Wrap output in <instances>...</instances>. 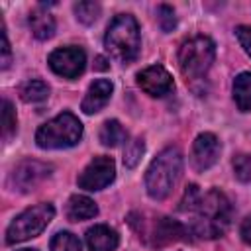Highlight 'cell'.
I'll return each mask as SVG.
<instances>
[{
    "label": "cell",
    "mask_w": 251,
    "mask_h": 251,
    "mask_svg": "<svg viewBox=\"0 0 251 251\" xmlns=\"http://www.w3.org/2000/svg\"><path fill=\"white\" fill-rule=\"evenodd\" d=\"M2 137L4 141H10L12 135H16V129H18V118H16V110L12 106L10 100H4L2 102Z\"/></svg>",
    "instance_id": "44dd1931"
},
{
    "label": "cell",
    "mask_w": 251,
    "mask_h": 251,
    "mask_svg": "<svg viewBox=\"0 0 251 251\" xmlns=\"http://www.w3.org/2000/svg\"><path fill=\"white\" fill-rule=\"evenodd\" d=\"M53 167L41 161H22L10 175V186L18 192H29L33 190L37 184H41L49 175H51Z\"/></svg>",
    "instance_id": "ba28073f"
},
{
    "label": "cell",
    "mask_w": 251,
    "mask_h": 251,
    "mask_svg": "<svg viewBox=\"0 0 251 251\" xmlns=\"http://www.w3.org/2000/svg\"><path fill=\"white\" fill-rule=\"evenodd\" d=\"M180 212L190 216L188 231L208 239L224 235L231 220V204L227 196L216 188L202 194L196 184L186 188L180 202Z\"/></svg>",
    "instance_id": "6da1fadb"
},
{
    "label": "cell",
    "mask_w": 251,
    "mask_h": 251,
    "mask_svg": "<svg viewBox=\"0 0 251 251\" xmlns=\"http://www.w3.org/2000/svg\"><path fill=\"white\" fill-rule=\"evenodd\" d=\"M20 251H35V249H20Z\"/></svg>",
    "instance_id": "f546056e"
},
{
    "label": "cell",
    "mask_w": 251,
    "mask_h": 251,
    "mask_svg": "<svg viewBox=\"0 0 251 251\" xmlns=\"http://www.w3.org/2000/svg\"><path fill=\"white\" fill-rule=\"evenodd\" d=\"M51 251H82V245L75 233L57 231L51 239Z\"/></svg>",
    "instance_id": "ffe728a7"
},
{
    "label": "cell",
    "mask_w": 251,
    "mask_h": 251,
    "mask_svg": "<svg viewBox=\"0 0 251 251\" xmlns=\"http://www.w3.org/2000/svg\"><path fill=\"white\" fill-rule=\"evenodd\" d=\"M114 178H116V165H114V159H112V157H106V155H98V157H94V159L84 167V171L78 175L76 182H78L80 188L94 192V190L106 188Z\"/></svg>",
    "instance_id": "52a82bcc"
},
{
    "label": "cell",
    "mask_w": 251,
    "mask_h": 251,
    "mask_svg": "<svg viewBox=\"0 0 251 251\" xmlns=\"http://www.w3.org/2000/svg\"><path fill=\"white\" fill-rule=\"evenodd\" d=\"M0 35H2V69H6L10 65V43H8V35H6L4 25L0 29Z\"/></svg>",
    "instance_id": "4316f807"
},
{
    "label": "cell",
    "mask_w": 251,
    "mask_h": 251,
    "mask_svg": "<svg viewBox=\"0 0 251 251\" xmlns=\"http://www.w3.org/2000/svg\"><path fill=\"white\" fill-rule=\"evenodd\" d=\"M98 214V206L94 204V200H90L88 196L82 194H75L69 198L67 204V218L71 222H82V220H90Z\"/></svg>",
    "instance_id": "5bb4252c"
},
{
    "label": "cell",
    "mask_w": 251,
    "mask_h": 251,
    "mask_svg": "<svg viewBox=\"0 0 251 251\" xmlns=\"http://www.w3.org/2000/svg\"><path fill=\"white\" fill-rule=\"evenodd\" d=\"M182 175V155L176 147L163 149L145 173V188L153 200H165Z\"/></svg>",
    "instance_id": "7a4b0ae2"
},
{
    "label": "cell",
    "mask_w": 251,
    "mask_h": 251,
    "mask_svg": "<svg viewBox=\"0 0 251 251\" xmlns=\"http://www.w3.org/2000/svg\"><path fill=\"white\" fill-rule=\"evenodd\" d=\"M51 71L59 76H65V78H75L78 76L84 67H86V55L80 47H59L55 49L49 59H47Z\"/></svg>",
    "instance_id": "9c48e42d"
},
{
    "label": "cell",
    "mask_w": 251,
    "mask_h": 251,
    "mask_svg": "<svg viewBox=\"0 0 251 251\" xmlns=\"http://www.w3.org/2000/svg\"><path fill=\"white\" fill-rule=\"evenodd\" d=\"M75 14H76V20L82 22V24H94V20L100 16V4L96 2H78L75 4Z\"/></svg>",
    "instance_id": "603a6c76"
},
{
    "label": "cell",
    "mask_w": 251,
    "mask_h": 251,
    "mask_svg": "<svg viewBox=\"0 0 251 251\" xmlns=\"http://www.w3.org/2000/svg\"><path fill=\"white\" fill-rule=\"evenodd\" d=\"M53 216H55V208L51 204H37L33 208H27L8 226L6 243L12 245V243H20V241L39 235L49 226Z\"/></svg>",
    "instance_id": "8992f818"
},
{
    "label": "cell",
    "mask_w": 251,
    "mask_h": 251,
    "mask_svg": "<svg viewBox=\"0 0 251 251\" xmlns=\"http://www.w3.org/2000/svg\"><path fill=\"white\" fill-rule=\"evenodd\" d=\"M159 24L163 27V31H173L175 25H176V18H175V12L171 6H161L159 8Z\"/></svg>",
    "instance_id": "d4e9b609"
},
{
    "label": "cell",
    "mask_w": 251,
    "mask_h": 251,
    "mask_svg": "<svg viewBox=\"0 0 251 251\" xmlns=\"http://www.w3.org/2000/svg\"><path fill=\"white\" fill-rule=\"evenodd\" d=\"M235 35H237L241 47L245 49V53L251 57V25H239L235 29Z\"/></svg>",
    "instance_id": "484cf974"
},
{
    "label": "cell",
    "mask_w": 251,
    "mask_h": 251,
    "mask_svg": "<svg viewBox=\"0 0 251 251\" xmlns=\"http://www.w3.org/2000/svg\"><path fill=\"white\" fill-rule=\"evenodd\" d=\"M112 90H114V84L108 80V78H98V80H94L90 86H88V90H86V96H84V100H82V112L84 114H96V112H100L106 104H108V100H110V96H112Z\"/></svg>",
    "instance_id": "7c38bea8"
},
{
    "label": "cell",
    "mask_w": 251,
    "mask_h": 251,
    "mask_svg": "<svg viewBox=\"0 0 251 251\" xmlns=\"http://www.w3.org/2000/svg\"><path fill=\"white\" fill-rule=\"evenodd\" d=\"M126 137H127V133L118 120H108L100 127V141L106 147H118L120 143L126 141Z\"/></svg>",
    "instance_id": "ac0fdd59"
},
{
    "label": "cell",
    "mask_w": 251,
    "mask_h": 251,
    "mask_svg": "<svg viewBox=\"0 0 251 251\" xmlns=\"http://www.w3.org/2000/svg\"><path fill=\"white\" fill-rule=\"evenodd\" d=\"M20 96L24 102H41L49 96V86L43 80H27L22 84Z\"/></svg>",
    "instance_id": "d6986e66"
},
{
    "label": "cell",
    "mask_w": 251,
    "mask_h": 251,
    "mask_svg": "<svg viewBox=\"0 0 251 251\" xmlns=\"http://www.w3.org/2000/svg\"><path fill=\"white\" fill-rule=\"evenodd\" d=\"M120 243V235L106 224H96L86 229V245L90 251H114Z\"/></svg>",
    "instance_id": "4fadbf2b"
},
{
    "label": "cell",
    "mask_w": 251,
    "mask_h": 251,
    "mask_svg": "<svg viewBox=\"0 0 251 251\" xmlns=\"http://www.w3.org/2000/svg\"><path fill=\"white\" fill-rule=\"evenodd\" d=\"M184 235V226L176 220L171 218H161L155 226V243L157 245H165L171 241H176Z\"/></svg>",
    "instance_id": "2e32d148"
},
{
    "label": "cell",
    "mask_w": 251,
    "mask_h": 251,
    "mask_svg": "<svg viewBox=\"0 0 251 251\" xmlns=\"http://www.w3.org/2000/svg\"><path fill=\"white\" fill-rule=\"evenodd\" d=\"M137 84L151 96H165L173 90V76L161 65H151L137 73Z\"/></svg>",
    "instance_id": "8fae6325"
},
{
    "label": "cell",
    "mask_w": 251,
    "mask_h": 251,
    "mask_svg": "<svg viewBox=\"0 0 251 251\" xmlns=\"http://www.w3.org/2000/svg\"><path fill=\"white\" fill-rule=\"evenodd\" d=\"M216 57V45L206 35H194L182 41L178 49V67L186 78H200L206 75Z\"/></svg>",
    "instance_id": "5b68a950"
},
{
    "label": "cell",
    "mask_w": 251,
    "mask_h": 251,
    "mask_svg": "<svg viewBox=\"0 0 251 251\" xmlns=\"http://www.w3.org/2000/svg\"><path fill=\"white\" fill-rule=\"evenodd\" d=\"M29 29L37 39H49L55 33V20L49 12L43 10V6H37L29 14Z\"/></svg>",
    "instance_id": "9a60e30c"
},
{
    "label": "cell",
    "mask_w": 251,
    "mask_h": 251,
    "mask_svg": "<svg viewBox=\"0 0 251 251\" xmlns=\"http://www.w3.org/2000/svg\"><path fill=\"white\" fill-rule=\"evenodd\" d=\"M104 47L120 63L124 65L131 63L139 55V47H141L139 25L135 18L129 14H118L106 29Z\"/></svg>",
    "instance_id": "3957f363"
},
{
    "label": "cell",
    "mask_w": 251,
    "mask_h": 251,
    "mask_svg": "<svg viewBox=\"0 0 251 251\" xmlns=\"http://www.w3.org/2000/svg\"><path fill=\"white\" fill-rule=\"evenodd\" d=\"M239 235H241V239H243L247 245H251V216H247V218L241 222Z\"/></svg>",
    "instance_id": "83f0119b"
},
{
    "label": "cell",
    "mask_w": 251,
    "mask_h": 251,
    "mask_svg": "<svg viewBox=\"0 0 251 251\" xmlns=\"http://www.w3.org/2000/svg\"><path fill=\"white\" fill-rule=\"evenodd\" d=\"M82 137V124L71 112H63L43 124L37 133L35 141L41 149H67L80 141Z\"/></svg>",
    "instance_id": "277c9868"
},
{
    "label": "cell",
    "mask_w": 251,
    "mask_h": 251,
    "mask_svg": "<svg viewBox=\"0 0 251 251\" xmlns=\"http://www.w3.org/2000/svg\"><path fill=\"white\" fill-rule=\"evenodd\" d=\"M220 149H222V145H220V141H218V137H216L214 133H210V131L200 133V135L194 139V143H192V153H190V163H192V167H194L196 171H206V169H210V167L218 161Z\"/></svg>",
    "instance_id": "30bf717a"
},
{
    "label": "cell",
    "mask_w": 251,
    "mask_h": 251,
    "mask_svg": "<svg viewBox=\"0 0 251 251\" xmlns=\"http://www.w3.org/2000/svg\"><path fill=\"white\" fill-rule=\"evenodd\" d=\"M233 171L241 182H249L251 180V155H237L233 159Z\"/></svg>",
    "instance_id": "cb8c5ba5"
},
{
    "label": "cell",
    "mask_w": 251,
    "mask_h": 251,
    "mask_svg": "<svg viewBox=\"0 0 251 251\" xmlns=\"http://www.w3.org/2000/svg\"><path fill=\"white\" fill-rule=\"evenodd\" d=\"M96 69H108V65H106V59L104 57H96Z\"/></svg>",
    "instance_id": "f1b7e54d"
},
{
    "label": "cell",
    "mask_w": 251,
    "mask_h": 251,
    "mask_svg": "<svg viewBox=\"0 0 251 251\" xmlns=\"http://www.w3.org/2000/svg\"><path fill=\"white\" fill-rule=\"evenodd\" d=\"M143 151H145V143H143V139H141V137L131 139V141L126 145V149H124V165H126L127 169H133V167L141 161Z\"/></svg>",
    "instance_id": "7402d4cb"
},
{
    "label": "cell",
    "mask_w": 251,
    "mask_h": 251,
    "mask_svg": "<svg viewBox=\"0 0 251 251\" xmlns=\"http://www.w3.org/2000/svg\"><path fill=\"white\" fill-rule=\"evenodd\" d=\"M233 100L241 112H251V73H241L235 76Z\"/></svg>",
    "instance_id": "e0dca14e"
}]
</instances>
